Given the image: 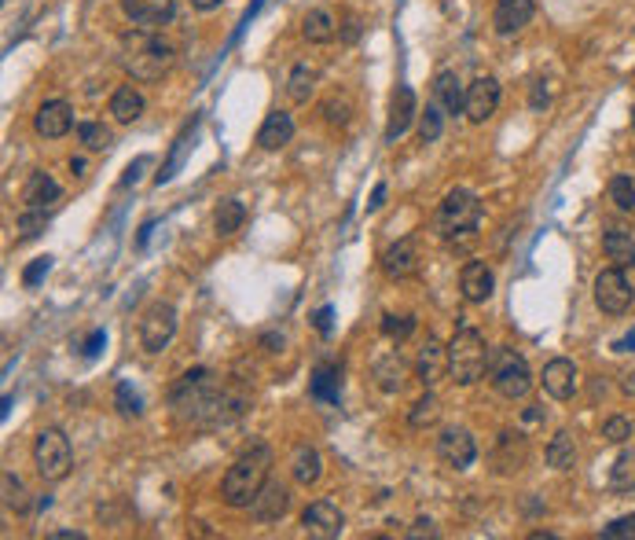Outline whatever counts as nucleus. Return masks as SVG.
I'll return each mask as SVG.
<instances>
[{"instance_id":"obj_23","label":"nucleus","mask_w":635,"mask_h":540,"mask_svg":"<svg viewBox=\"0 0 635 540\" xmlns=\"http://www.w3.org/2000/svg\"><path fill=\"white\" fill-rule=\"evenodd\" d=\"M294 136V118L287 110H272L265 118V126L257 129V147L261 151H280V147H287Z\"/></svg>"},{"instance_id":"obj_39","label":"nucleus","mask_w":635,"mask_h":540,"mask_svg":"<svg viewBox=\"0 0 635 540\" xmlns=\"http://www.w3.org/2000/svg\"><path fill=\"white\" fill-rule=\"evenodd\" d=\"M15 228H19L22 243H26V239H37L48 228V209L45 206H26L22 214H19V221H15Z\"/></svg>"},{"instance_id":"obj_33","label":"nucleus","mask_w":635,"mask_h":540,"mask_svg":"<svg viewBox=\"0 0 635 540\" xmlns=\"http://www.w3.org/2000/svg\"><path fill=\"white\" fill-rule=\"evenodd\" d=\"M316 81H320L316 67L297 63V67L290 70V78H287V96H290V103H309L313 93H316Z\"/></svg>"},{"instance_id":"obj_44","label":"nucleus","mask_w":635,"mask_h":540,"mask_svg":"<svg viewBox=\"0 0 635 540\" xmlns=\"http://www.w3.org/2000/svg\"><path fill=\"white\" fill-rule=\"evenodd\" d=\"M323 114H327V122H330V126H346V122H349V114H353V103H349L346 96H342V100H338V96H330V100L323 103Z\"/></svg>"},{"instance_id":"obj_8","label":"nucleus","mask_w":635,"mask_h":540,"mask_svg":"<svg viewBox=\"0 0 635 540\" xmlns=\"http://www.w3.org/2000/svg\"><path fill=\"white\" fill-rule=\"evenodd\" d=\"M635 302V287L631 280L624 276V268H602V273L595 276V306L602 313H610V316H621L628 313Z\"/></svg>"},{"instance_id":"obj_27","label":"nucleus","mask_w":635,"mask_h":540,"mask_svg":"<svg viewBox=\"0 0 635 540\" xmlns=\"http://www.w3.org/2000/svg\"><path fill=\"white\" fill-rule=\"evenodd\" d=\"M290 474H294L297 486H316L320 474H323V456L313 445H297L294 456H290Z\"/></svg>"},{"instance_id":"obj_13","label":"nucleus","mask_w":635,"mask_h":540,"mask_svg":"<svg viewBox=\"0 0 635 540\" xmlns=\"http://www.w3.org/2000/svg\"><path fill=\"white\" fill-rule=\"evenodd\" d=\"M529 463V441L518 430H503L493 445V470L496 474H518Z\"/></svg>"},{"instance_id":"obj_18","label":"nucleus","mask_w":635,"mask_h":540,"mask_svg":"<svg viewBox=\"0 0 635 540\" xmlns=\"http://www.w3.org/2000/svg\"><path fill=\"white\" fill-rule=\"evenodd\" d=\"M287 507H290V493H287V486L283 482H268L261 486V493L254 496V503H250V515L257 519V522H280L283 515H287Z\"/></svg>"},{"instance_id":"obj_11","label":"nucleus","mask_w":635,"mask_h":540,"mask_svg":"<svg viewBox=\"0 0 635 540\" xmlns=\"http://www.w3.org/2000/svg\"><path fill=\"white\" fill-rule=\"evenodd\" d=\"M301 529H305L309 536H316V540H335L346 529V515L338 511V503L313 500L305 511H301Z\"/></svg>"},{"instance_id":"obj_24","label":"nucleus","mask_w":635,"mask_h":540,"mask_svg":"<svg viewBox=\"0 0 635 540\" xmlns=\"http://www.w3.org/2000/svg\"><path fill=\"white\" fill-rule=\"evenodd\" d=\"M602 250H607V258L617 268H635V235L628 228L614 225V228L602 232Z\"/></svg>"},{"instance_id":"obj_22","label":"nucleus","mask_w":635,"mask_h":540,"mask_svg":"<svg viewBox=\"0 0 635 540\" xmlns=\"http://www.w3.org/2000/svg\"><path fill=\"white\" fill-rule=\"evenodd\" d=\"M533 12H536V8H533V0H496V12H493L496 34H500V37L518 34V29L529 26Z\"/></svg>"},{"instance_id":"obj_54","label":"nucleus","mask_w":635,"mask_h":540,"mask_svg":"<svg viewBox=\"0 0 635 540\" xmlns=\"http://www.w3.org/2000/svg\"><path fill=\"white\" fill-rule=\"evenodd\" d=\"M224 0H191V8L195 12H214V8H221Z\"/></svg>"},{"instance_id":"obj_52","label":"nucleus","mask_w":635,"mask_h":540,"mask_svg":"<svg viewBox=\"0 0 635 540\" xmlns=\"http://www.w3.org/2000/svg\"><path fill=\"white\" fill-rule=\"evenodd\" d=\"M548 81H536V88H533V110H540V107H548V88H543Z\"/></svg>"},{"instance_id":"obj_50","label":"nucleus","mask_w":635,"mask_h":540,"mask_svg":"<svg viewBox=\"0 0 635 540\" xmlns=\"http://www.w3.org/2000/svg\"><path fill=\"white\" fill-rule=\"evenodd\" d=\"M103 346H107V335H103V331H93V335H88V342H85V356L93 360V356H96Z\"/></svg>"},{"instance_id":"obj_28","label":"nucleus","mask_w":635,"mask_h":540,"mask_svg":"<svg viewBox=\"0 0 635 540\" xmlns=\"http://www.w3.org/2000/svg\"><path fill=\"white\" fill-rule=\"evenodd\" d=\"M434 100L441 103V110L460 114L463 103H467V88H463V81L452 74V70H441V74L434 78Z\"/></svg>"},{"instance_id":"obj_51","label":"nucleus","mask_w":635,"mask_h":540,"mask_svg":"<svg viewBox=\"0 0 635 540\" xmlns=\"http://www.w3.org/2000/svg\"><path fill=\"white\" fill-rule=\"evenodd\" d=\"M360 37V15H346V29H342V41L353 45Z\"/></svg>"},{"instance_id":"obj_25","label":"nucleus","mask_w":635,"mask_h":540,"mask_svg":"<svg viewBox=\"0 0 635 540\" xmlns=\"http://www.w3.org/2000/svg\"><path fill=\"white\" fill-rule=\"evenodd\" d=\"M143 93L136 85H118L114 88V96H110V114H114V122L118 126H133L136 118L143 114Z\"/></svg>"},{"instance_id":"obj_2","label":"nucleus","mask_w":635,"mask_h":540,"mask_svg":"<svg viewBox=\"0 0 635 540\" xmlns=\"http://www.w3.org/2000/svg\"><path fill=\"white\" fill-rule=\"evenodd\" d=\"M118 63L126 67V74L133 81H162L176 63V52L155 29L140 26V29L122 34V41H118Z\"/></svg>"},{"instance_id":"obj_5","label":"nucleus","mask_w":635,"mask_h":540,"mask_svg":"<svg viewBox=\"0 0 635 540\" xmlns=\"http://www.w3.org/2000/svg\"><path fill=\"white\" fill-rule=\"evenodd\" d=\"M477 225H481L477 195L467 192V188H452L441 199V209H437V232L448 239V243H460V239H474Z\"/></svg>"},{"instance_id":"obj_1","label":"nucleus","mask_w":635,"mask_h":540,"mask_svg":"<svg viewBox=\"0 0 635 540\" xmlns=\"http://www.w3.org/2000/svg\"><path fill=\"white\" fill-rule=\"evenodd\" d=\"M169 408L180 423H191V427H217V423H228L243 412V401H232L224 389L217 386V375L214 372H188L173 386L169 394Z\"/></svg>"},{"instance_id":"obj_37","label":"nucleus","mask_w":635,"mask_h":540,"mask_svg":"<svg viewBox=\"0 0 635 540\" xmlns=\"http://www.w3.org/2000/svg\"><path fill=\"white\" fill-rule=\"evenodd\" d=\"M313 397L338 401L342 397V372L338 368H316V375H313Z\"/></svg>"},{"instance_id":"obj_12","label":"nucleus","mask_w":635,"mask_h":540,"mask_svg":"<svg viewBox=\"0 0 635 540\" xmlns=\"http://www.w3.org/2000/svg\"><path fill=\"white\" fill-rule=\"evenodd\" d=\"M496 107H500V81H496L493 74L474 78V81L467 85V103H463V114L470 118L474 126H481V122H489V118L496 114Z\"/></svg>"},{"instance_id":"obj_47","label":"nucleus","mask_w":635,"mask_h":540,"mask_svg":"<svg viewBox=\"0 0 635 540\" xmlns=\"http://www.w3.org/2000/svg\"><path fill=\"white\" fill-rule=\"evenodd\" d=\"M118 412H122V415H140V397L129 389V382L118 386Z\"/></svg>"},{"instance_id":"obj_10","label":"nucleus","mask_w":635,"mask_h":540,"mask_svg":"<svg viewBox=\"0 0 635 540\" xmlns=\"http://www.w3.org/2000/svg\"><path fill=\"white\" fill-rule=\"evenodd\" d=\"M437 460H441V467H448V470H467V467L477 460L474 434L463 430V427L441 430V438H437Z\"/></svg>"},{"instance_id":"obj_34","label":"nucleus","mask_w":635,"mask_h":540,"mask_svg":"<svg viewBox=\"0 0 635 540\" xmlns=\"http://www.w3.org/2000/svg\"><path fill=\"white\" fill-rule=\"evenodd\" d=\"M243 221H247V209H243V202H239V199L217 202V209H214V228H217V235H235L239 228H243Z\"/></svg>"},{"instance_id":"obj_43","label":"nucleus","mask_w":635,"mask_h":540,"mask_svg":"<svg viewBox=\"0 0 635 540\" xmlns=\"http://www.w3.org/2000/svg\"><path fill=\"white\" fill-rule=\"evenodd\" d=\"M631 434H635V427L624 415H610L607 423H602V441H610V445H624Z\"/></svg>"},{"instance_id":"obj_26","label":"nucleus","mask_w":635,"mask_h":540,"mask_svg":"<svg viewBox=\"0 0 635 540\" xmlns=\"http://www.w3.org/2000/svg\"><path fill=\"white\" fill-rule=\"evenodd\" d=\"M59 195H63V188H59V180L52 173H45V169L29 173L26 184H22V202L26 206H52Z\"/></svg>"},{"instance_id":"obj_58","label":"nucleus","mask_w":635,"mask_h":540,"mask_svg":"<svg viewBox=\"0 0 635 540\" xmlns=\"http://www.w3.org/2000/svg\"><path fill=\"white\" fill-rule=\"evenodd\" d=\"M624 389H628V394H635V372L624 375Z\"/></svg>"},{"instance_id":"obj_15","label":"nucleus","mask_w":635,"mask_h":540,"mask_svg":"<svg viewBox=\"0 0 635 540\" xmlns=\"http://www.w3.org/2000/svg\"><path fill=\"white\" fill-rule=\"evenodd\" d=\"M122 12L133 26H143V29H162L173 22L176 15V4L173 0H122Z\"/></svg>"},{"instance_id":"obj_32","label":"nucleus","mask_w":635,"mask_h":540,"mask_svg":"<svg viewBox=\"0 0 635 540\" xmlns=\"http://www.w3.org/2000/svg\"><path fill=\"white\" fill-rule=\"evenodd\" d=\"M441 412H444V408H441V397L427 386V394H422V397L408 408V427H411V430H427V427H434L437 419H441Z\"/></svg>"},{"instance_id":"obj_31","label":"nucleus","mask_w":635,"mask_h":540,"mask_svg":"<svg viewBox=\"0 0 635 540\" xmlns=\"http://www.w3.org/2000/svg\"><path fill=\"white\" fill-rule=\"evenodd\" d=\"M543 460H548V467H555V470H573V467H577V441H573V434L558 430L548 441V453H543Z\"/></svg>"},{"instance_id":"obj_56","label":"nucleus","mask_w":635,"mask_h":540,"mask_svg":"<svg viewBox=\"0 0 635 540\" xmlns=\"http://www.w3.org/2000/svg\"><path fill=\"white\" fill-rule=\"evenodd\" d=\"M382 199H386V184H379V188H375V195H371V202H368V206H371V209H379V206H382Z\"/></svg>"},{"instance_id":"obj_21","label":"nucleus","mask_w":635,"mask_h":540,"mask_svg":"<svg viewBox=\"0 0 635 540\" xmlns=\"http://www.w3.org/2000/svg\"><path fill=\"white\" fill-rule=\"evenodd\" d=\"M415 375L422 386H434L448 375V346H441L434 335H427V342H422V349L415 356Z\"/></svg>"},{"instance_id":"obj_6","label":"nucleus","mask_w":635,"mask_h":540,"mask_svg":"<svg viewBox=\"0 0 635 540\" xmlns=\"http://www.w3.org/2000/svg\"><path fill=\"white\" fill-rule=\"evenodd\" d=\"M489 382H493V389L503 401H522V397H529V389H533V372H529L525 356L518 349L500 346L489 356Z\"/></svg>"},{"instance_id":"obj_49","label":"nucleus","mask_w":635,"mask_h":540,"mask_svg":"<svg viewBox=\"0 0 635 540\" xmlns=\"http://www.w3.org/2000/svg\"><path fill=\"white\" fill-rule=\"evenodd\" d=\"M330 320H335V309H330V306H323V309L316 313V331H320V335H330V327H335Z\"/></svg>"},{"instance_id":"obj_36","label":"nucleus","mask_w":635,"mask_h":540,"mask_svg":"<svg viewBox=\"0 0 635 540\" xmlns=\"http://www.w3.org/2000/svg\"><path fill=\"white\" fill-rule=\"evenodd\" d=\"M0 486H4V507L15 515H26L29 511V496H26V486L19 482L15 470H4L0 474Z\"/></svg>"},{"instance_id":"obj_7","label":"nucleus","mask_w":635,"mask_h":540,"mask_svg":"<svg viewBox=\"0 0 635 540\" xmlns=\"http://www.w3.org/2000/svg\"><path fill=\"white\" fill-rule=\"evenodd\" d=\"M34 463H37V474L45 478V482H63L74 467L70 438L59 427H45L34 441Z\"/></svg>"},{"instance_id":"obj_16","label":"nucleus","mask_w":635,"mask_h":540,"mask_svg":"<svg viewBox=\"0 0 635 540\" xmlns=\"http://www.w3.org/2000/svg\"><path fill=\"white\" fill-rule=\"evenodd\" d=\"M419 118V103H415V93L408 85H397V93H393V103H389V122H386V143H397L411 122Z\"/></svg>"},{"instance_id":"obj_3","label":"nucleus","mask_w":635,"mask_h":540,"mask_svg":"<svg viewBox=\"0 0 635 540\" xmlns=\"http://www.w3.org/2000/svg\"><path fill=\"white\" fill-rule=\"evenodd\" d=\"M268 470H272V448L268 445H250L235 456V463L228 467L224 482H221V500L228 507H250L254 496L261 493V486L268 482Z\"/></svg>"},{"instance_id":"obj_19","label":"nucleus","mask_w":635,"mask_h":540,"mask_svg":"<svg viewBox=\"0 0 635 540\" xmlns=\"http://www.w3.org/2000/svg\"><path fill=\"white\" fill-rule=\"evenodd\" d=\"M382 273L389 280H408V276L419 273V243H415L411 235L397 239V243L382 254Z\"/></svg>"},{"instance_id":"obj_40","label":"nucleus","mask_w":635,"mask_h":540,"mask_svg":"<svg viewBox=\"0 0 635 540\" xmlns=\"http://www.w3.org/2000/svg\"><path fill=\"white\" fill-rule=\"evenodd\" d=\"M77 136H81V143L88 147V151H107L110 147V129L103 122H81Z\"/></svg>"},{"instance_id":"obj_4","label":"nucleus","mask_w":635,"mask_h":540,"mask_svg":"<svg viewBox=\"0 0 635 540\" xmlns=\"http://www.w3.org/2000/svg\"><path fill=\"white\" fill-rule=\"evenodd\" d=\"M493 349L485 346V335L474 327H460L456 339L448 342V375L456 386H474L481 375L489 372Z\"/></svg>"},{"instance_id":"obj_45","label":"nucleus","mask_w":635,"mask_h":540,"mask_svg":"<svg viewBox=\"0 0 635 540\" xmlns=\"http://www.w3.org/2000/svg\"><path fill=\"white\" fill-rule=\"evenodd\" d=\"M48 268H52V258H48V254H45V258H34V261L22 268V283H26V287H37V283L48 276Z\"/></svg>"},{"instance_id":"obj_14","label":"nucleus","mask_w":635,"mask_h":540,"mask_svg":"<svg viewBox=\"0 0 635 540\" xmlns=\"http://www.w3.org/2000/svg\"><path fill=\"white\" fill-rule=\"evenodd\" d=\"M34 129L45 140H59L74 129V107L67 100H45L34 114Z\"/></svg>"},{"instance_id":"obj_57","label":"nucleus","mask_w":635,"mask_h":540,"mask_svg":"<svg viewBox=\"0 0 635 540\" xmlns=\"http://www.w3.org/2000/svg\"><path fill=\"white\" fill-rule=\"evenodd\" d=\"M52 540H85V533H70V529H63V533H52Z\"/></svg>"},{"instance_id":"obj_53","label":"nucleus","mask_w":635,"mask_h":540,"mask_svg":"<svg viewBox=\"0 0 635 540\" xmlns=\"http://www.w3.org/2000/svg\"><path fill=\"white\" fill-rule=\"evenodd\" d=\"M522 419H525V423H529V427H533V423H543V408H540V405H529Z\"/></svg>"},{"instance_id":"obj_59","label":"nucleus","mask_w":635,"mask_h":540,"mask_svg":"<svg viewBox=\"0 0 635 540\" xmlns=\"http://www.w3.org/2000/svg\"><path fill=\"white\" fill-rule=\"evenodd\" d=\"M631 129H635V107H631Z\"/></svg>"},{"instance_id":"obj_46","label":"nucleus","mask_w":635,"mask_h":540,"mask_svg":"<svg viewBox=\"0 0 635 540\" xmlns=\"http://www.w3.org/2000/svg\"><path fill=\"white\" fill-rule=\"evenodd\" d=\"M602 536H607V540H617V536H635V511H631V515L614 519L610 526H602Z\"/></svg>"},{"instance_id":"obj_17","label":"nucleus","mask_w":635,"mask_h":540,"mask_svg":"<svg viewBox=\"0 0 635 540\" xmlns=\"http://www.w3.org/2000/svg\"><path fill=\"white\" fill-rule=\"evenodd\" d=\"M460 290L470 306H485L493 290H496V276H493V268L485 261H467L463 265V273H460Z\"/></svg>"},{"instance_id":"obj_30","label":"nucleus","mask_w":635,"mask_h":540,"mask_svg":"<svg viewBox=\"0 0 635 540\" xmlns=\"http://www.w3.org/2000/svg\"><path fill=\"white\" fill-rule=\"evenodd\" d=\"M335 34H338V22L327 8H313L305 19H301V37H305L309 45H327V41H335Z\"/></svg>"},{"instance_id":"obj_38","label":"nucleus","mask_w":635,"mask_h":540,"mask_svg":"<svg viewBox=\"0 0 635 540\" xmlns=\"http://www.w3.org/2000/svg\"><path fill=\"white\" fill-rule=\"evenodd\" d=\"M441 133H444V110H441V103H427V110H419V140L437 143Z\"/></svg>"},{"instance_id":"obj_42","label":"nucleus","mask_w":635,"mask_h":540,"mask_svg":"<svg viewBox=\"0 0 635 540\" xmlns=\"http://www.w3.org/2000/svg\"><path fill=\"white\" fill-rule=\"evenodd\" d=\"M415 331V316H397V313H386L382 316V335L393 342H404Z\"/></svg>"},{"instance_id":"obj_35","label":"nucleus","mask_w":635,"mask_h":540,"mask_svg":"<svg viewBox=\"0 0 635 540\" xmlns=\"http://www.w3.org/2000/svg\"><path fill=\"white\" fill-rule=\"evenodd\" d=\"M610 489L614 493H635V445L614 460L610 467Z\"/></svg>"},{"instance_id":"obj_29","label":"nucleus","mask_w":635,"mask_h":540,"mask_svg":"<svg viewBox=\"0 0 635 540\" xmlns=\"http://www.w3.org/2000/svg\"><path fill=\"white\" fill-rule=\"evenodd\" d=\"M375 382L379 389H386V394H401L404 382H408V364L401 353H386L379 364H375Z\"/></svg>"},{"instance_id":"obj_48","label":"nucleus","mask_w":635,"mask_h":540,"mask_svg":"<svg viewBox=\"0 0 635 540\" xmlns=\"http://www.w3.org/2000/svg\"><path fill=\"white\" fill-rule=\"evenodd\" d=\"M404 536H408V540H422V536H430V540H434V536H441V529H437L430 519H419Z\"/></svg>"},{"instance_id":"obj_20","label":"nucleus","mask_w":635,"mask_h":540,"mask_svg":"<svg viewBox=\"0 0 635 540\" xmlns=\"http://www.w3.org/2000/svg\"><path fill=\"white\" fill-rule=\"evenodd\" d=\"M577 364L566 356H555L543 364V389L555 397V401H569L573 394H577Z\"/></svg>"},{"instance_id":"obj_9","label":"nucleus","mask_w":635,"mask_h":540,"mask_svg":"<svg viewBox=\"0 0 635 540\" xmlns=\"http://www.w3.org/2000/svg\"><path fill=\"white\" fill-rule=\"evenodd\" d=\"M176 335V309L169 302H155L147 306V313L140 316V346L147 353H162Z\"/></svg>"},{"instance_id":"obj_41","label":"nucleus","mask_w":635,"mask_h":540,"mask_svg":"<svg viewBox=\"0 0 635 540\" xmlns=\"http://www.w3.org/2000/svg\"><path fill=\"white\" fill-rule=\"evenodd\" d=\"M610 199H614L617 209H635V180L624 176V173H617L610 180Z\"/></svg>"},{"instance_id":"obj_55","label":"nucleus","mask_w":635,"mask_h":540,"mask_svg":"<svg viewBox=\"0 0 635 540\" xmlns=\"http://www.w3.org/2000/svg\"><path fill=\"white\" fill-rule=\"evenodd\" d=\"M614 349H617V353H631V349H635V331H631V335H624V339H617V342H614Z\"/></svg>"}]
</instances>
